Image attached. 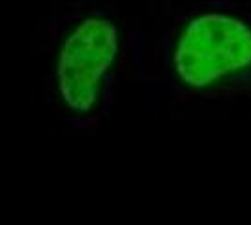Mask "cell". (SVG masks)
I'll use <instances>...</instances> for the list:
<instances>
[{
  "instance_id": "obj_1",
  "label": "cell",
  "mask_w": 251,
  "mask_h": 225,
  "mask_svg": "<svg viewBox=\"0 0 251 225\" xmlns=\"http://www.w3.org/2000/svg\"><path fill=\"white\" fill-rule=\"evenodd\" d=\"M122 60L124 34L113 15L77 10L54 25L47 88L68 128H94L109 117Z\"/></svg>"
},
{
  "instance_id": "obj_2",
  "label": "cell",
  "mask_w": 251,
  "mask_h": 225,
  "mask_svg": "<svg viewBox=\"0 0 251 225\" xmlns=\"http://www.w3.org/2000/svg\"><path fill=\"white\" fill-rule=\"evenodd\" d=\"M167 72L178 90L193 96L251 92V23L227 11H202L176 30Z\"/></svg>"
}]
</instances>
